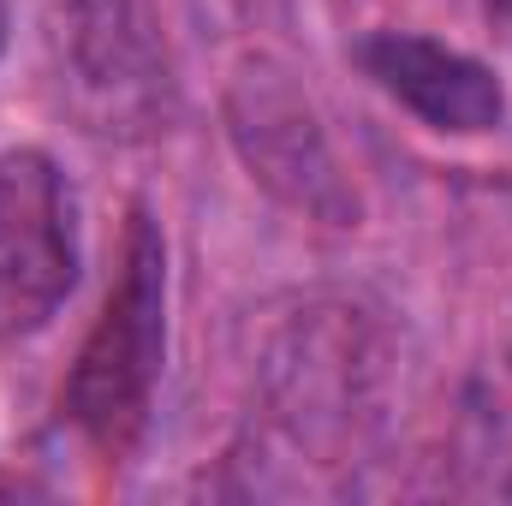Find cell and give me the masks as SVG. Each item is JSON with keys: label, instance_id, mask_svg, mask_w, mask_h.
<instances>
[{"label": "cell", "instance_id": "cell-1", "mask_svg": "<svg viewBox=\"0 0 512 506\" xmlns=\"http://www.w3.org/2000/svg\"><path fill=\"white\" fill-rule=\"evenodd\" d=\"M167 358V245L149 209L137 203L126 221L120 268L108 286V304L96 328L84 334V352L66 376V417L72 429L102 453V459H131L149 411H155V381Z\"/></svg>", "mask_w": 512, "mask_h": 506}, {"label": "cell", "instance_id": "cell-2", "mask_svg": "<svg viewBox=\"0 0 512 506\" xmlns=\"http://www.w3.org/2000/svg\"><path fill=\"white\" fill-rule=\"evenodd\" d=\"M78 286L72 185L48 149H0V346L42 334Z\"/></svg>", "mask_w": 512, "mask_h": 506}, {"label": "cell", "instance_id": "cell-3", "mask_svg": "<svg viewBox=\"0 0 512 506\" xmlns=\"http://www.w3.org/2000/svg\"><path fill=\"white\" fill-rule=\"evenodd\" d=\"M227 131L251 179L274 191L286 209L328 227H358V197L334 161V143L286 72L245 66L227 90Z\"/></svg>", "mask_w": 512, "mask_h": 506}, {"label": "cell", "instance_id": "cell-4", "mask_svg": "<svg viewBox=\"0 0 512 506\" xmlns=\"http://www.w3.org/2000/svg\"><path fill=\"white\" fill-rule=\"evenodd\" d=\"M358 66L376 78V90H387L399 108H411L429 131L477 137L507 120V90H501L495 66H483L477 54H465L453 42L382 30L358 48Z\"/></svg>", "mask_w": 512, "mask_h": 506}, {"label": "cell", "instance_id": "cell-5", "mask_svg": "<svg viewBox=\"0 0 512 506\" xmlns=\"http://www.w3.org/2000/svg\"><path fill=\"white\" fill-rule=\"evenodd\" d=\"M72 66L90 90L126 114L137 90H155V24L143 0H72Z\"/></svg>", "mask_w": 512, "mask_h": 506}, {"label": "cell", "instance_id": "cell-6", "mask_svg": "<svg viewBox=\"0 0 512 506\" xmlns=\"http://www.w3.org/2000/svg\"><path fill=\"white\" fill-rule=\"evenodd\" d=\"M6 24H12V18H6V0H0V54H6Z\"/></svg>", "mask_w": 512, "mask_h": 506}]
</instances>
